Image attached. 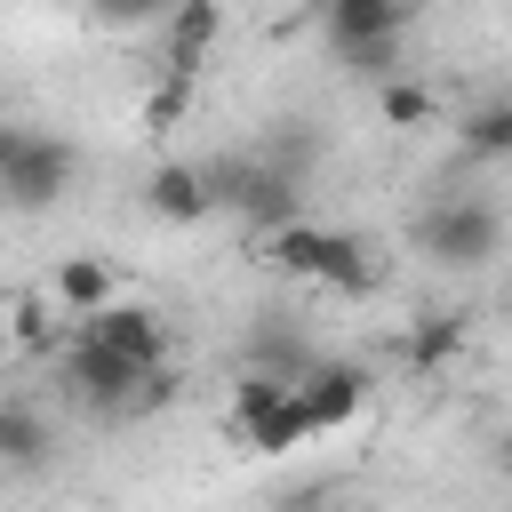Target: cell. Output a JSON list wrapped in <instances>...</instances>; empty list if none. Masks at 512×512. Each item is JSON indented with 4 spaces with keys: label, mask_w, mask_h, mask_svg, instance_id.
Segmentation results:
<instances>
[{
    "label": "cell",
    "mask_w": 512,
    "mask_h": 512,
    "mask_svg": "<svg viewBox=\"0 0 512 512\" xmlns=\"http://www.w3.org/2000/svg\"><path fill=\"white\" fill-rule=\"evenodd\" d=\"M272 264L280 272H296V280H328V288H376V264H368V240H352V232H336V224H280L272 240Z\"/></svg>",
    "instance_id": "1"
},
{
    "label": "cell",
    "mask_w": 512,
    "mask_h": 512,
    "mask_svg": "<svg viewBox=\"0 0 512 512\" xmlns=\"http://www.w3.org/2000/svg\"><path fill=\"white\" fill-rule=\"evenodd\" d=\"M208 184H216V208H240V224L264 240L304 216V176H288L272 160H224V168H208Z\"/></svg>",
    "instance_id": "2"
},
{
    "label": "cell",
    "mask_w": 512,
    "mask_h": 512,
    "mask_svg": "<svg viewBox=\"0 0 512 512\" xmlns=\"http://www.w3.org/2000/svg\"><path fill=\"white\" fill-rule=\"evenodd\" d=\"M80 176V152L64 144V136H40V128H16V144H8V160H0V200L8 208H24V216H40V208H56L64 200V184Z\"/></svg>",
    "instance_id": "3"
},
{
    "label": "cell",
    "mask_w": 512,
    "mask_h": 512,
    "mask_svg": "<svg viewBox=\"0 0 512 512\" xmlns=\"http://www.w3.org/2000/svg\"><path fill=\"white\" fill-rule=\"evenodd\" d=\"M416 248H424L432 264H448V272H480V264H496V248H504V216H496L488 200H440V208L416 224Z\"/></svg>",
    "instance_id": "4"
},
{
    "label": "cell",
    "mask_w": 512,
    "mask_h": 512,
    "mask_svg": "<svg viewBox=\"0 0 512 512\" xmlns=\"http://www.w3.org/2000/svg\"><path fill=\"white\" fill-rule=\"evenodd\" d=\"M400 24H408V0H328V48L352 64V72H384L400 64Z\"/></svg>",
    "instance_id": "5"
},
{
    "label": "cell",
    "mask_w": 512,
    "mask_h": 512,
    "mask_svg": "<svg viewBox=\"0 0 512 512\" xmlns=\"http://www.w3.org/2000/svg\"><path fill=\"white\" fill-rule=\"evenodd\" d=\"M368 392H376V384H368V368H360V360H304V376L288 384L304 440H320V432L352 424V416L368 408Z\"/></svg>",
    "instance_id": "6"
},
{
    "label": "cell",
    "mask_w": 512,
    "mask_h": 512,
    "mask_svg": "<svg viewBox=\"0 0 512 512\" xmlns=\"http://www.w3.org/2000/svg\"><path fill=\"white\" fill-rule=\"evenodd\" d=\"M64 392L80 400V408H96V416H128V400H136V384L152 376V368H128L120 352H104L96 336H72V352H64Z\"/></svg>",
    "instance_id": "7"
},
{
    "label": "cell",
    "mask_w": 512,
    "mask_h": 512,
    "mask_svg": "<svg viewBox=\"0 0 512 512\" xmlns=\"http://www.w3.org/2000/svg\"><path fill=\"white\" fill-rule=\"evenodd\" d=\"M80 336H96L104 352H120L128 368H168V328H160V312H144V304H104V312L80 320Z\"/></svg>",
    "instance_id": "8"
},
{
    "label": "cell",
    "mask_w": 512,
    "mask_h": 512,
    "mask_svg": "<svg viewBox=\"0 0 512 512\" xmlns=\"http://www.w3.org/2000/svg\"><path fill=\"white\" fill-rule=\"evenodd\" d=\"M144 200H152V216H168V224H200V216L216 208V184H208V168H192V160H168V168H152Z\"/></svg>",
    "instance_id": "9"
},
{
    "label": "cell",
    "mask_w": 512,
    "mask_h": 512,
    "mask_svg": "<svg viewBox=\"0 0 512 512\" xmlns=\"http://www.w3.org/2000/svg\"><path fill=\"white\" fill-rule=\"evenodd\" d=\"M216 24H224L216 0H176V8H168V80H192V72L208 64Z\"/></svg>",
    "instance_id": "10"
},
{
    "label": "cell",
    "mask_w": 512,
    "mask_h": 512,
    "mask_svg": "<svg viewBox=\"0 0 512 512\" xmlns=\"http://www.w3.org/2000/svg\"><path fill=\"white\" fill-rule=\"evenodd\" d=\"M48 456H56L48 416H40L32 400H0V464H8V472H40Z\"/></svg>",
    "instance_id": "11"
},
{
    "label": "cell",
    "mask_w": 512,
    "mask_h": 512,
    "mask_svg": "<svg viewBox=\"0 0 512 512\" xmlns=\"http://www.w3.org/2000/svg\"><path fill=\"white\" fill-rule=\"evenodd\" d=\"M56 296H64L72 320L104 312V304H112V264H104V256H64V264H56Z\"/></svg>",
    "instance_id": "12"
},
{
    "label": "cell",
    "mask_w": 512,
    "mask_h": 512,
    "mask_svg": "<svg viewBox=\"0 0 512 512\" xmlns=\"http://www.w3.org/2000/svg\"><path fill=\"white\" fill-rule=\"evenodd\" d=\"M464 144H472L480 160H504V152H512V104H504V96H480V104L464 112Z\"/></svg>",
    "instance_id": "13"
},
{
    "label": "cell",
    "mask_w": 512,
    "mask_h": 512,
    "mask_svg": "<svg viewBox=\"0 0 512 512\" xmlns=\"http://www.w3.org/2000/svg\"><path fill=\"white\" fill-rule=\"evenodd\" d=\"M456 344H464V320H448V312H424V320L408 328V360H416V368H440Z\"/></svg>",
    "instance_id": "14"
},
{
    "label": "cell",
    "mask_w": 512,
    "mask_h": 512,
    "mask_svg": "<svg viewBox=\"0 0 512 512\" xmlns=\"http://www.w3.org/2000/svg\"><path fill=\"white\" fill-rule=\"evenodd\" d=\"M240 440H248L256 456H288V448L304 440V424H296V400H280V408H264L256 424H240Z\"/></svg>",
    "instance_id": "15"
},
{
    "label": "cell",
    "mask_w": 512,
    "mask_h": 512,
    "mask_svg": "<svg viewBox=\"0 0 512 512\" xmlns=\"http://www.w3.org/2000/svg\"><path fill=\"white\" fill-rule=\"evenodd\" d=\"M384 120H392V128H424V120H432V96L408 88V80H384Z\"/></svg>",
    "instance_id": "16"
},
{
    "label": "cell",
    "mask_w": 512,
    "mask_h": 512,
    "mask_svg": "<svg viewBox=\"0 0 512 512\" xmlns=\"http://www.w3.org/2000/svg\"><path fill=\"white\" fill-rule=\"evenodd\" d=\"M88 8H96L104 24H160L176 0H88Z\"/></svg>",
    "instance_id": "17"
},
{
    "label": "cell",
    "mask_w": 512,
    "mask_h": 512,
    "mask_svg": "<svg viewBox=\"0 0 512 512\" xmlns=\"http://www.w3.org/2000/svg\"><path fill=\"white\" fill-rule=\"evenodd\" d=\"M8 336H16V344H56V320H48L40 304H16V312H8Z\"/></svg>",
    "instance_id": "18"
},
{
    "label": "cell",
    "mask_w": 512,
    "mask_h": 512,
    "mask_svg": "<svg viewBox=\"0 0 512 512\" xmlns=\"http://www.w3.org/2000/svg\"><path fill=\"white\" fill-rule=\"evenodd\" d=\"M184 104H192V80H160V96H152V128H168Z\"/></svg>",
    "instance_id": "19"
},
{
    "label": "cell",
    "mask_w": 512,
    "mask_h": 512,
    "mask_svg": "<svg viewBox=\"0 0 512 512\" xmlns=\"http://www.w3.org/2000/svg\"><path fill=\"white\" fill-rule=\"evenodd\" d=\"M328 504H336L328 488H296V496H280V512H328Z\"/></svg>",
    "instance_id": "20"
},
{
    "label": "cell",
    "mask_w": 512,
    "mask_h": 512,
    "mask_svg": "<svg viewBox=\"0 0 512 512\" xmlns=\"http://www.w3.org/2000/svg\"><path fill=\"white\" fill-rule=\"evenodd\" d=\"M8 352H16V336H8V312H0V360H8Z\"/></svg>",
    "instance_id": "21"
}]
</instances>
